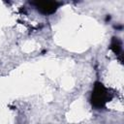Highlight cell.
<instances>
[{
	"instance_id": "cell-1",
	"label": "cell",
	"mask_w": 124,
	"mask_h": 124,
	"mask_svg": "<svg viewBox=\"0 0 124 124\" xmlns=\"http://www.w3.org/2000/svg\"><path fill=\"white\" fill-rule=\"evenodd\" d=\"M111 99V95L108 90L105 87V85L97 81L94 83L93 91L91 94V104L95 108H103L106 107L107 103Z\"/></svg>"
},
{
	"instance_id": "cell-2",
	"label": "cell",
	"mask_w": 124,
	"mask_h": 124,
	"mask_svg": "<svg viewBox=\"0 0 124 124\" xmlns=\"http://www.w3.org/2000/svg\"><path fill=\"white\" fill-rule=\"evenodd\" d=\"M35 8L44 15H51L56 12V10L59 7V3L56 1H36V2H31Z\"/></svg>"
},
{
	"instance_id": "cell-3",
	"label": "cell",
	"mask_w": 124,
	"mask_h": 124,
	"mask_svg": "<svg viewBox=\"0 0 124 124\" xmlns=\"http://www.w3.org/2000/svg\"><path fill=\"white\" fill-rule=\"evenodd\" d=\"M110 49L116 55H120L121 50H122V45H121V42L119 41L118 38H115V37L112 38L111 43H110Z\"/></svg>"
}]
</instances>
